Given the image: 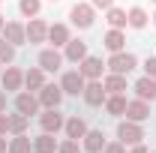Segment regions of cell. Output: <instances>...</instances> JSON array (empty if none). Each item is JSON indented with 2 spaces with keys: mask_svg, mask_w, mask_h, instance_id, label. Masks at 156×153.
Listing matches in <instances>:
<instances>
[{
  "mask_svg": "<svg viewBox=\"0 0 156 153\" xmlns=\"http://www.w3.org/2000/svg\"><path fill=\"white\" fill-rule=\"evenodd\" d=\"M132 90H135L138 99H144V102H156V78L141 75L135 84H132Z\"/></svg>",
  "mask_w": 156,
  "mask_h": 153,
  "instance_id": "e0dca14e",
  "label": "cell"
},
{
  "mask_svg": "<svg viewBox=\"0 0 156 153\" xmlns=\"http://www.w3.org/2000/svg\"><path fill=\"white\" fill-rule=\"evenodd\" d=\"M24 30H27V42L30 45H39V42H48V24L39 18H30L27 24H24Z\"/></svg>",
  "mask_w": 156,
  "mask_h": 153,
  "instance_id": "7c38bea8",
  "label": "cell"
},
{
  "mask_svg": "<svg viewBox=\"0 0 156 153\" xmlns=\"http://www.w3.org/2000/svg\"><path fill=\"white\" fill-rule=\"evenodd\" d=\"M150 21H153V24H156V12H153V15H150Z\"/></svg>",
  "mask_w": 156,
  "mask_h": 153,
  "instance_id": "ab89813d",
  "label": "cell"
},
{
  "mask_svg": "<svg viewBox=\"0 0 156 153\" xmlns=\"http://www.w3.org/2000/svg\"><path fill=\"white\" fill-rule=\"evenodd\" d=\"M144 75L156 78V57H147V60H144Z\"/></svg>",
  "mask_w": 156,
  "mask_h": 153,
  "instance_id": "d6a6232c",
  "label": "cell"
},
{
  "mask_svg": "<svg viewBox=\"0 0 156 153\" xmlns=\"http://www.w3.org/2000/svg\"><path fill=\"white\" fill-rule=\"evenodd\" d=\"M0 135H9V129H6V114H0Z\"/></svg>",
  "mask_w": 156,
  "mask_h": 153,
  "instance_id": "74e56055",
  "label": "cell"
},
{
  "mask_svg": "<svg viewBox=\"0 0 156 153\" xmlns=\"http://www.w3.org/2000/svg\"><path fill=\"white\" fill-rule=\"evenodd\" d=\"M105 21H108V27H114V30H126V27H129V24H126V9H120V6L105 9Z\"/></svg>",
  "mask_w": 156,
  "mask_h": 153,
  "instance_id": "484cf974",
  "label": "cell"
},
{
  "mask_svg": "<svg viewBox=\"0 0 156 153\" xmlns=\"http://www.w3.org/2000/svg\"><path fill=\"white\" fill-rule=\"evenodd\" d=\"M0 153H9V138L6 135H0Z\"/></svg>",
  "mask_w": 156,
  "mask_h": 153,
  "instance_id": "d590c367",
  "label": "cell"
},
{
  "mask_svg": "<svg viewBox=\"0 0 156 153\" xmlns=\"http://www.w3.org/2000/svg\"><path fill=\"white\" fill-rule=\"evenodd\" d=\"M0 114H6V90H0Z\"/></svg>",
  "mask_w": 156,
  "mask_h": 153,
  "instance_id": "8d00e7d4",
  "label": "cell"
},
{
  "mask_svg": "<svg viewBox=\"0 0 156 153\" xmlns=\"http://www.w3.org/2000/svg\"><path fill=\"white\" fill-rule=\"evenodd\" d=\"M90 3H93V9H102V12L114 6V0H90Z\"/></svg>",
  "mask_w": 156,
  "mask_h": 153,
  "instance_id": "836d02e7",
  "label": "cell"
},
{
  "mask_svg": "<svg viewBox=\"0 0 156 153\" xmlns=\"http://www.w3.org/2000/svg\"><path fill=\"white\" fill-rule=\"evenodd\" d=\"M150 3H156V0H150Z\"/></svg>",
  "mask_w": 156,
  "mask_h": 153,
  "instance_id": "7bdbcfd3",
  "label": "cell"
},
{
  "mask_svg": "<svg viewBox=\"0 0 156 153\" xmlns=\"http://www.w3.org/2000/svg\"><path fill=\"white\" fill-rule=\"evenodd\" d=\"M42 9V0H18V12L24 18H36Z\"/></svg>",
  "mask_w": 156,
  "mask_h": 153,
  "instance_id": "f1b7e54d",
  "label": "cell"
},
{
  "mask_svg": "<svg viewBox=\"0 0 156 153\" xmlns=\"http://www.w3.org/2000/svg\"><path fill=\"white\" fill-rule=\"evenodd\" d=\"M102 45H105V48H108L111 54H114V51H126V33L111 27V30H108V33L102 36Z\"/></svg>",
  "mask_w": 156,
  "mask_h": 153,
  "instance_id": "7402d4cb",
  "label": "cell"
},
{
  "mask_svg": "<svg viewBox=\"0 0 156 153\" xmlns=\"http://www.w3.org/2000/svg\"><path fill=\"white\" fill-rule=\"evenodd\" d=\"M63 123H66V114H63L60 108H42V111H39V126H42V132L57 135V132H63Z\"/></svg>",
  "mask_w": 156,
  "mask_h": 153,
  "instance_id": "277c9868",
  "label": "cell"
},
{
  "mask_svg": "<svg viewBox=\"0 0 156 153\" xmlns=\"http://www.w3.org/2000/svg\"><path fill=\"white\" fill-rule=\"evenodd\" d=\"M51 3H57V0H51Z\"/></svg>",
  "mask_w": 156,
  "mask_h": 153,
  "instance_id": "b9f144b4",
  "label": "cell"
},
{
  "mask_svg": "<svg viewBox=\"0 0 156 153\" xmlns=\"http://www.w3.org/2000/svg\"><path fill=\"white\" fill-rule=\"evenodd\" d=\"M126 120H135V123H144V120H150V102H144V99H129L126 102Z\"/></svg>",
  "mask_w": 156,
  "mask_h": 153,
  "instance_id": "4fadbf2b",
  "label": "cell"
},
{
  "mask_svg": "<svg viewBox=\"0 0 156 153\" xmlns=\"http://www.w3.org/2000/svg\"><path fill=\"white\" fill-rule=\"evenodd\" d=\"M0 36L6 39V42H12L15 48H21L24 42H27V30H24V24L21 21H6V27H3V33Z\"/></svg>",
  "mask_w": 156,
  "mask_h": 153,
  "instance_id": "9a60e30c",
  "label": "cell"
},
{
  "mask_svg": "<svg viewBox=\"0 0 156 153\" xmlns=\"http://www.w3.org/2000/svg\"><path fill=\"white\" fill-rule=\"evenodd\" d=\"M0 81H3V90H6V93H18L21 87H24V72H21L18 66H12V63H9V66L3 69Z\"/></svg>",
  "mask_w": 156,
  "mask_h": 153,
  "instance_id": "8fae6325",
  "label": "cell"
},
{
  "mask_svg": "<svg viewBox=\"0 0 156 153\" xmlns=\"http://www.w3.org/2000/svg\"><path fill=\"white\" fill-rule=\"evenodd\" d=\"M84 57H87V42H84V39H69V42L63 45V60L81 63Z\"/></svg>",
  "mask_w": 156,
  "mask_h": 153,
  "instance_id": "ac0fdd59",
  "label": "cell"
},
{
  "mask_svg": "<svg viewBox=\"0 0 156 153\" xmlns=\"http://www.w3.org/2000/svg\"><path fill=\"white\" fill-rule=\"evenodd\" d=\"M60 87H63V93H66V96H81V93H84V87H87V78L81 75L78 69H69V72L60 75Z\"/></svg>",
  "mask_w": 156,
  "mask_h": 153,
  "instance_id": "5b68a950",
  "label": "cell"
},
{
  "mask_svg": "<svg viewBox=\"0 0 156 153\" xmlns=\"http://www.w3.org/2000/svg\"><path fill=\"white\" fill-rule=\"evenodd\" d=\"M108 141H105V132L102 129H87V135L81 138V150L84 153H102Z\"/></svg>",
  "mask_w": 156,
  "mask_h": 153,
  "instance_id": "2e32d148",
  "label": "cell"
},
{
  "mask_svg": "<svg viewBox=\"0 0 156 153\" xmlns=\"http://www.w3.org/2000/svg\"><path fill=\"white\" fill-rule=\"evenodd\" d=\"M69 24L78 27V30H90V27L96 24V9H93V3H75V6L69 9Z\"/></svg>",
  "mask_w": 156,
  "mask_h": 153,
  "instance_id": "6da1fadb",
  "label": "cell"
},
{
  "mask_svg": "<svg viewBox=\"0 0 156 153\" xmlns=\"http://www.w3.org/2000/svg\"><path fill=\"white\" fill-rule=\"evenodd\" d=\"M87 120L84 117H78V114H72V117H66V123H63V135L66 138H72V141H81L84 135H87Z\"/></svg>",
  "mask_w": 156,
  "mask_h": 153,
  "instance_id": "5bb4252c",
  "label": "cell"
},
{
  "mask_svg": "<svg viewBox=\"0 0 156 153\" xmlns=\"http://www.w3.org/2000/svg\"><path fill=\"white\" fill-rule=\"evenodd\" d=\"M57 153H81V141L66 138V141H60V144H57Z\"/></svg>",
  "mask_w": 156,
  "mask_h": 153,
  "instance_id": "4dcf8cb0",
  "label": "cell"
},
{
  "mask_svg": "<svg viewBox=\"0 0 156 153\" xmlns=\"http://www.w3.org/2000/svg\"><path fill=\"white\" fill-rule=\"evenodd\" d=\"M147 21H150V15H147V9H144V6H132V9L126 12V24H129L132 30H144V27H147Z\"/></svg>",
  "mask_w": 156,
  "mask_h": 153,
  "instance_id": "603a6c76",
  "label": "cell"
},
{
  "mask_svg": "<svg viewBox=\"0 0 156 153\" xmlns=\"http://www.w3.org/2000/svg\"><path fill=\"white\" fill-rule=\"evenodd\" d=\"M105 66H108V72H117V75H129L132 69L138 66V57L135 54H129V51H114L111 57L105 60Z\"/></svg>",
  "mask_w": 156,
  "mask_h": 153,
  "instance_id": "3957f363",
  "label": "cell"
},
{
  "mask_svg": "<svg viewBox=\"0 0 156 153\" xmlns=\"http://www.w3.org/2000/svg\"><path fill=\"white\" fill-rule=\"evenodd\" d=\"M15 111H21L24 117H39L42 105H39L36 93H30V90H18V93H15Z\"/></svg>",
  "mask_w": 156,
  "mask_h": 153,
  "instance_id": "8992f818",
  "label": "cell"
},
{
  "mask_svg": "<svg viewBox=\"0 0 156 153\" xmlns=\"http://www.w3.org/2000/svg\"><path fill=\"white\" fill-rule=\"evenodd\" d=\"M36 63L45 72H60V66H63V51H60V48H42Z\"/></svg>",
  "mask_w": 156,
  "mask_h": 153,
  "instance_id": "9c48e42d",
  "label": "cell"
},
{
  "mask_svg": "<svg viewBox=\"0 0 156 153\" xmlns=\"http://www.w3.org/2000/svg\"><path fill=\"white\" fill-rule=\"evenodd\" d=\"M42 84H45V69H42V66H30V69L24 72V87H27L30 93H39Z\"/></svg>",
  "mask_w": 156,
  "mask_h": 153,
  "instance_id": "44dd1931",
  "label": "cell"
},
{
  "mask_svg": "<svg viewBox=\"0 0 156 153\" xmlns=\"http://www.w3.org/2000/svg\"><path fill=\"white\" fill-rule=\"evenodd\" d=\"M126 102H129L126 93H108V99H105L102 108H105L108 117H123V114H126Z\"/></svg>",
  "mask_w": 156,
  "mask_h": 153,
  "instance_id": "d6986e66",
  "label": "cell"
},
{
  "mask_svg": "<svg viewBox=\"0 0 156 153\" xmlns=\"http://www.w3.org/2000/svg\"><path fill=\"white\" fill-rule=\"evenodd\" d=\"M102 84H105V90L108 93H126V75H117V72H108V75L102 78Z\"/></svg>",
  "mask_w": 156,
  "mask_h": 153,
  "instance_id": "4316f807",
  "label": "cell"
},
{
  "mask_svg": "<svg viewBox=\"0 0 156 153\" xmlns=\"http://www.w3.org/2000/svg\"><path fill=\"white\" fill-rule=\"evenodd\" d=\"M3 27H6V18H3V15H0V33H3Z\"/></svg>",
  "mask_w": 156,
  "mask_h": 153,
  "instance_id": "f35d334b",
  "label": "cell"
},
{
  "mask_svg": "<svg viewBox=\"0 0 156 153\" xmlns=\"http://www.w3.org/2000/svg\"><path fill=\"white\" fill-rule=\"evenodd\" d=\"M117 141L126 144V147L141 144V141H144V129H141V123H135V120H120V123H117Z\"/></svg>",
  "mask_w": 156,
  "mask_h": 153,
  "instance_id": "7a4b0ae2",
  "label": "cell"
},
{
  "mask_svg": "<svg viewBox=\"0 0 156 153\" xmlns=\"http://www.w3.org/2000/svg\"><path fill=\"white\" fill-rule=\"evenodd\" d=\"M33 153H57V138L51 132H42L33 138Z\"/></svg>",
  "mask_w": 156,
  "mask_h": 153,
  "instance_id": "d4e9b609",
  "label": "cell"
},
{
  "mask_svg": "<svg viewBox=\"0 0 156 153\" xmlns=\"http://www.w3.org/2000/svg\"><path fill=\"white\" fill-rule=\"evenodd\" d=\"M102 153H126V144H120V141H108V144L102 147Z\"/></svg>",
  "mask_w": 156,
  "mask_h": 153,
  "instance_id": "1f68e13d",
  "label": "cell"
},
{
  "mask_svg": "<svg viewBox=\"0 0 156 153\" xmlns=\"http://www.w3.org/2000/svg\"><path fill=\"white\" fill-rule=\"evenodd\" d=\"M69 39H72L69 24H48V42H51V48H63Z\"/></svg>",
  "mask_w": 156,
  "mask_h": 153,
  "instance_id": "ffe728a7",
  "label": "cell"
},
{
  "mask_svg": "<svg viewBox=\"0 0 156 153\" xmlns=\"http://www.w3.org/2000/svg\"><path fill=\"white\" fill-rule=\"evenodd\" d=\"M9 153H33V141L27 138V132L9 138Z\"/></svg>",
  "mask_w": 156,
  "mask_h": 153,
  "instance_id": "83f0119b",
  "label": "cell"
},
{
  "mask_svg": "<svg viewBox=\"0 0 156 153\" xmlns=\"http://www.w3.org/2000/svg\"><path fill=\"white\" fill-rule=\"evenodd\" d=\"M63 87H60V84H48V81H45V84H42V90H39L36 93V99H39V105H42V108H60V102H63Z\"/></svg>",
  "mask_w": 156,
  "mask_h": 153,
  "instance_id": "52a82bcc",
  "label": "cell"
},
{
  "mask_svg": "<svg viewBox=\"0 0 156 153\" xmlns=\"http://www.w3.org/2000/svg\"><path fill=\"white\" fill-rule=\"evenodd\" d=\"M84 102L90 105V108H99V105H105V99H108V90H105V84H102V78L99 81H87V87H84Z\"/></svg>",
  "mask_w": 156,
  "mask_h": 153,
  "instance_id": "ba28073f",
  "label": "cell"
},
{
  "mask_svg": "<svg viewBox=\"0 0 156 153\" xmlns=\"http://www.w3.org/2000/svg\"><path fill=\"white\" fill-rule=\"evenodd\" d=\"M78 72L87 78V81H99V78H102V72H105V63H102V57L87 54V57L78 63Z\"/></svg>",
  "mask_w": 156,
  "mask_h": 153,
  "instance_id": "30bf717a",
  "label": "cell"
},
{
  "mask_svg": "<svg viewBox=\"0 0 156 153\" xmlns=\"http://www.w3.org/2000/svg\"><path fill=\"white\" fill-rule=\"evenodd\" d=\"M129 153H150V150H147V147H144V141H141V144H132Z\"/></svg>",
  "mask_w": 156,
  "mask_h": 153,
  "instance_id": "e575fe53",
  "label": "cell"
},
{
  "mask_svg": "<svg viewBox=\"0 0 156 153\" xmlns=\"http://www.w3.org/2000/svg\"><path fill=\"white\" fill-rule=\"evenodd\" d=\"M27 126H30V117H24L21 111L6 114V129H9V135H24V132H27Z\"/></svg>",
  "mask_w": 156,
  "mask_h": 153,
  "instance_id": "cb8c5ba5",
  "label": "cell"
},
{
  "mask_svg": "<svg viewBox=\"0 0 156 153\" xmlns=\"http://www.w3.org/2000/svg\"><path fill=\"white\" fill-rule=\"evenodd\" d=\"M15 51H18V48H15L12 42H6V39L0 36V63H3V66H9V63L15 60Z\"/></svg>",
  "mask_w": 156,
  "mask_h": 153,
  "instance_id": "f546056e",
  "label": "cell"
},
{
  "mask_svg": "<svg viewBox=\"0 0 156 153\" xmlns=\"http://www.w3.org/2000/svg\"><path fill=\"white\" fill-rule=\"evenodd\" d=\"M0 75H3V63H0Z\"/></svg>",
  "mask_w": 156,
  "mask_h": 153,
  "instance_id": "60d3db41",
  "label": "cell"
},
{
  "mask_svg": "<svg viewBox=\"0 0 156 153\" xmlns=\"http://www.w3.org/2000/svg\"><path fill=\"white\" fill-rule=\"evenodd\" d=\"M150 153H156V150H150Z\"/></svg>",
  "mask_w": 156,
  "mask_h": 153,
  "instance_id": "ee69618b",
  "label": "cell"
},
{
  "mask_svg": "<svg viewBox=\"0 0 156 153\" xmlns=\"http://www.w3.org/2000/svg\"><path fill=\"white\" fill-rule=\"evenodd\" d=\"M0 3H3V0H0Z\"/></svg>",
  "mask_w": 156,
  "mask_h": 153,
  "instance_id": "f6af8a7d",
  "label": "cell"
}]
</instances>
